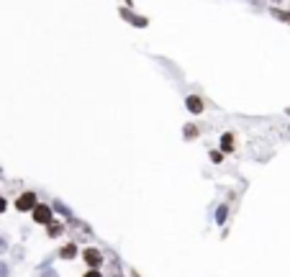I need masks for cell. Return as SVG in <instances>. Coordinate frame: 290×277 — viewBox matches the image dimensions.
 Wrapping results in <instances>:
<instances>
[{"label":"cell","instance_id":"cell-1","mask_svg":"<svg viewBox=\"0 0 290 277\" xmlns=\"http://www.w3.org/2000/svg\"><path fill=\"white\" fill-rule=\"evenodd\" d=\"M80 257L85 259L88 269H100L103 262H106V254H103L100 249H95V246H85V249L80 251Z\"/></svg>","mask_w":290,"mask_h":277},{"label":"cell","instance_id":"cell-2","mask_svg":"<svg viewBox=\"0 0 290 277\" xmlns=\"http://www.w3.org/2000/svg\"><path fill=\"white\" fill-rule=\"evenodd\" d=\"M36 203H39V195H36L34 190H26V193H21V195L16 198V203H13V205H16V210H18V213H31Z\"/></svg>","mask_w":290,"mask_h":277},{"label":"cell","instance_id":"cell-3","mask_svg":"<svg viewBox=\"0 0 290 277\" xmlns=\"http://www.w3.org/2000/svg\"><path fill=\"white\" fill-rule=\"evenodd\" d=\"M31 218H34V223L49 226V223L54 221V210H52V205H47V203H36L34 210H31Z\"/></svg>","mask_w":290,"mask_h":277},{"label":"cell","instance_id":"cell-4","mask_svg":"<svg viewBox=\"0 0 290 277\" xmlns=\"http://www.w3.org/2000/svg\"><path fill=\"white\" fill-rule=\"evenodd\" d=\"M118 16H121L123 21H129L134 29H147V26H149V18H147V16H139V13H134L131 8H126V6L118 8Z\"/></svg>","mask_w":290,"mask_h":277},{"label":"cell","instance_id":"cell-5","mask_svg":"<svg viewBox=\"0 0 290 277\" xmlns=\"http://www.w3.org/2000/svg\"><path fill=\"white\" fill-rule=\"evenodd\" d=\"M103 277H126V269H123V264H121L118 257H111V262H108Z\"/></svg>","mask_w":290,"mask_h":277},{"label":"cell","instance_id":"cell-6","mask_svg":"<svg viewBox=\"0 0 290 277\" xmlns=\"http://www.w3.org/2000/svg\"><path fill=\"white\" fill-rule=\"evenodd\" d=\"M185 108H188L193 116H200V113L205 111V103H203L200 95H188V98H185Z\"/></svg>","mask_w":290,"mask_h":277},{"label":"cell","instance_id":"cell-7","mask_svg":"<svg viewBox=\"0 0 290 277\" xmlns=\"http://www.w3.org/2000/svg\"><path fill=\"white\" fill-rule=\"evenodd\" d=\"M221 154H234L236 152V136L231 134V131H226V134H221V149H218Z\"/></svg>","mask_w":290,"mask_h":277},{"label":"cell","instance_id":"cell-8","mask_svg":"<svg viewBox=\"0 0 290 277\" xmlns=\"http://www.w3.org/2000/svg\"><path fill=\"white\" fill-rule=\"evenodd\" d=\"M52 210H54L57 216H62V218L67 221V223H70V221L75 218V213H72V208H70L67 203H62V200H54V203H52Z\"/></svg>","mask_w":290,"mask_h":277},{"label":"cell","instance_id":"cell-9","mask_svg":"<svg viewBox=\"0 0 290 277\" xmlns=\"http://www.w3.org/2000/svg\"><path fill=\"white\" fill-rule=\"evenodd\" d=\"M77 254H80V249H77V244H75V241H67V244H65V246H59V251H57V257H59V259H67V262H70V259H75Z\"/></svg>","mask_w":290,"mask_h":277},{"label":"cell","instance_id":"cell-10","mask_svg":"<svg viewBox=\"0 0 290 277\" xmlns=\"http://www.w3.org/2000/svg\"><path fill=\"white\" fill-rule=\"evenodd\" d=\"M198 136H200V129H198L195 123H185V126H182V139H185V141H195Z\"/></svg>","mask_w":290,"mask_h":277},{"label":"cell","instance_id":"cell-11","mask_svg":"<svg viewBox=\"0 0 290 277\" xmlns=\"http://www.w3.org/2000/svg\"><path fill=\"white\" fill-rule=\"evenodd\" d=\"M62 233H65V223H62V221H52V223L47 226V236H49V239H59Z\"/></svg>","mask_w":290,"mask_h":277},{"label":"cell","instance_id":"cell-12","mask_svg":"<svg viewBox=\"0 0 290 277\" xmlns=\"http://www.w3.org/2000/svg\"><path fill=\"white\" fill-rule=\"evenodd\" d=\"M36 277H59V272L44 262V264H39V269H36Z\"/></svg>","mask_w":290,"mask_h":277},{"label":"cell","instance_id":"cell-13","mask_svg":"<svg viewBox=\"0 0 290 277\" xmlns=\"http://www.w3.org/2000/svg\"><path fill=\"white\" fill-rule=\"evenodd\" d=\"M226 218H229V205L223 203V205H218V208H216V223H218V226H223V223H226Z\"/></svg>","mask_w":290,"mask_h":277},{"label":"cell","instance_id":"cell-14","mask_svg":"<svg viewBox=\"0 0 290 277\" xmlns=\"http://www.w3.org/2000/svg\"><path fill=\"white\" fill-rule=\"evenodd\" d=\"M270 13H272V18H277V21H282V24H290V11H282V8H270Z\"/></svg>","mask_w":290,"mask_h":277},{"label":"cell","instance_id":"cell-15","mask_svg":"<svg viewBox=\"0 0 290 277\" xmlns=\"http://www.w3.org/2000/svg\"><path fill=\"white\" fill-rule=\"evenodd\" d=\"M8 251H11V241H8L6 233H0V259H3V254H8Z\"/></svg>","mask_w":290,"mask_h":277},{"label":"cell","instance_id":"cell-16","mask_svg":"<svg viewBox=\"0 0 290 277\" xmlns=\"http://www.w3.org/2000/svg\"><path fill=\"white\" fill-rule=\"evenodd\" d=\"M0 277H11V264L6 259H0Z\"/></svg>","mask_w":290,"mask_h":277},{"label":"cell","instance_id":"cell-17","mask_svg":"<svg viewBox=\"0 0 290 277\" xmlns=\"http://www.w3.org/2000/svg\"><path fill=\"white\" fill-rule=\"evenodd\" d=\"M208 157H211V162H213V164H221V162H223V154H221L218 149H213V152H208Z\"/></svg>","mask_w":290,"mask_h":277},{"label":"cell","instance_id":"cell-18","mask_svg":"<svg viewBox=\"0 0 290 277\" xmlns=\"http://www.w3.org/2000/svg\"><path fill=\"white\" fill-rule=\"evenodd\" d=\"M24 257H26V249H24V246H16V249H13V259H16V262H21Z\"/></svg>","mask_w":290,"mask_h":277},{"label":"cell","instance_id":"cell-19","mask_svg":"<svg viewBox=\"0 0 290 277\" xmlns=\"http://www.w3.org/2000/svg\"><path fill=\"white\" fill-rule=\"evenodd\" d=\"M6 210H8V200H6V195H3V193H0V216H3Z\"/></svg>","mask_w":290,"mask_h":277},{"label":"cell","instance_id":"cell-20","mask_svg":"<svg viewBox=\"0 0 290 277\" xmlns=\"http://www.w3.org/2000/svg\"><path fill=\"white\" fill-rule=\"evenodd\" d=\"M82 277H103V272H100V269H88Z\"/></svg>","mask_w":290,"mask_h":277},{"label":"cell","instance_id":"cell-21","mask_svg":"<svg viewBox=\"0 0 290 277\" xmlns=\"http://www.w3.org/2000/svg\"><path fill=\"white\" fill-rule=\"evenodd\" d=\"M249 3H252L257 11H259V8H264V0H249Z\"/></svg>","mask_w":290,"mask_h":277},{"label":"cell","instance_id":"cell-22","mask_svg":"<svg viewBox=\"0 0 290 277\" xmlns=\"http://www.w3.org/2000/svg\"><path fill=\"white\" fill-rule=\"evenodd\" d=\"M126 8H134V0H126Z\"/></svg>","mask_w":290,"mask_h":277},{"label":"cell","instance_id":"cell-23","mask_svg":"<svg viewBox=\"0 0 290 277\" xmlns=\"http://www.w3.org/2000/svg\"><path fill=\"white\" fill-rule=\"evenodd\" d=\"M131 277H141V274H139V272H136V269H131Z\"/></svg>","mask_w":290,"mask_h":277},{"label":"cell","instance_id":"cell-24","mask_svg":"<svg viewBox=\"0 0 290 277\" xmlns=\"http://www.w3.org/2000/svg\"><path fill=\"white\" fill-rule=\"evenodd\" d=\"M6 177V172H3V167H0V180H3Z\"/></svg>","mask_w":290,"mask_h":277},{"label":"cell","instance_id":"cell-25","mask_svg":"<svg viewBox=\"0 0 290 277\" xmlns=\"http://www.w3.org/2000/svg\"><path fill=\"white\" fill-rule=\"evenodd\" d=\"M272 3H282V0H272Z\"/></svg>","mask_w":290,"mask_h":277}]
</instances>
